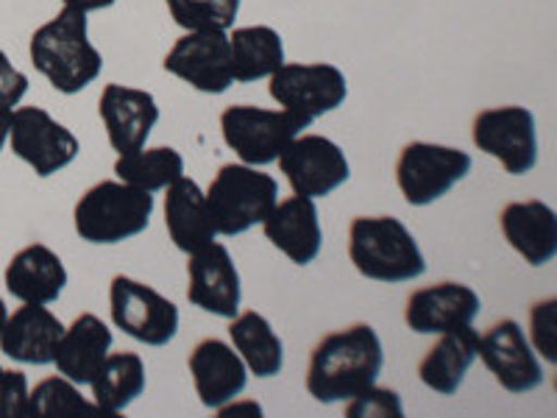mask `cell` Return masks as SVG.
I'll list each match as a JSON object with an SVG mask.
<instances>
[{"label": "cell", "mask_w": 557, "mask_h": 418, "mask_svg": "<svg viewBox=\"0 0 557 418\" xmlns=\"http://www.w3.org/2000/svg\"><path fill=\"white\" fill-rule=\"evenodd\" d=\"M385 366V348L371 323H351L315 343L307 366V393L321 405L355 399L374 385Z\"/></svg>", "instance_id": "1"}, {"label": "cell", "mask_w": 557, "mask_h": 418, "mask_svg": "<svg viewBox=\"0 0 557 418\" xmlns=\"http://www.w3.org/2000/svg\"><path fill=\"white\" fill-rule=\"evenodd\" d=\"M28 53L34 67L62 96L87 89L103 70L101 51L89 42L87 12L73 7H62L57 17L32 34Z\"/></svg>", "instance_id": "2"}, {"label": "cell", "mask_w": 557, "mask_h": 418, "mask_svg": "<svg viewBox=\"0 0 557 418\" xmlns=\"http://www.w3.org/2000/svg\"><path fill=\"white\" fill-rule=\"evenodd\" d=\"M348 260L371 282H412L426 260L410 229L393 216H357L348 226Z\"/></svg>", "instance_id": "3"}, {"label": "cell", "mask_w": 557, "mask_h": 418, "mask_svg": "<svg viewBox=\"0 0 557 418\" xmlns=\"http://www.w3.org/2000/svg\"><path fill=\"white\" fill-rule=\"evenodd\" d=\"M153 216V193L126 182L92 184L73 209V223L82 241L92 246H114L143 235Z\"/></svg>", "instance_id": "4"}, {"label": "cell", "mask_w": 557, "mask_h": 418, "mask_svg": "<svg viewBox=\"0 0 557 418\" xmlns=\"http://www.w3.org/2000/svg\"><path fill=\"white\" fill-rule=\"evenodd\" d=\"M203 196L218 235L237 237L265 221L273 204L278 201V184L271 173L257 171L253 165L228 162L221 165Z\"/></svg>", "instance_id": "5"}, {"label": "cell", "mask_w": 557, "mask_h": 418, "mask_svg": "<svg viewBox=\"0 0 557 418\" xmlns=\"http://www.w3.org/2000/svg\"><path fill=\"white\" fill-rule=\"evenodd\" d=\"M307 118L287 109H262L251 103H235L226 107L221 114V134L237 157L246 165L262 168L276 162L282 148L290 143L296 134L310 128Z\"/></svg>", "instance_id": "6"}, {"label": "cell", "mask_w": 557, "mask_h": 418, "mask_svg": "<svg viewBox=\"0 0 557 418\" xmlns=\"http://www.w3.org/2000/svg\"><path fill=\"white\" fill-rule=\"evenodd\" d=\"M471 153L437 143H407L396 159V184L410 207L441 201L457 182L471 173Z\"/></svg>", "instance_id": "7"}, {"label": "cell", "mask_w": 557, "mask_h": 418, "mask_svg": "<svg viewBox=\"0 0 557 418\" xmlns=\"http://www.w3.org/2000/svg\"><path fill=\"white\" fill-rule=\"evenodd\" d=\"M109 316L117 330L146 346H168L178 332V307L171 298L123 273L109 285Z\"/></svg>", "instance_id": "8"}, {"label": "cell", "mask_w": 557, "mask_h": 418, "mask_svg": "<svg viewBox=\"0 0 557 418\" xmlns=\"http://www.w3.org/2000/svg\"><path fill=\"white\" fill-rule=\"evenodd\" d=\"M9 143L12 153L23 159L39 179L64 171L76 162L82 143L67 126L51 118L42 107H14L9 118Z\"/></svg>", "instance_id": "9"}, {"label": "cell", "mask_w": 557, "mask_h": 418, "mask_svg": "<svg viewBox=\"0 0 557 418\" xmlns=\"http://www.w3.org/2000/svg\"><path fill=\"white\" fill-rule=\"evenodd\" d=\"M471 139L487 157L499 159L510 176H524L539 162V134L530 109L507 103L474 114Z\"/></svg>", "instance_id": "10"}, {"label": "cell", "mask_w": 557, "mask_h": 418, "mask_svg": "<svg viewBox=\"0 0 557 418\" xmlns=\"http://www.w3.org/2000/svg\"><path fill=\"white\" fill-rule=\"evenodd\" d=\"M268 93L273 101L287 112H296L307 121H315L321 114H330L346 101L348 84L343 70L335 64L326 62H312V64H282L273 70Z\"/></svg>", "instance_id": "11"}, {"label": "cell", "mask_w": 557, "mask_h": 418, "mask_svg": "<svg viewBox=\"0 0 557 418\" xmlns=\"http://www.w3.org/2000/svg\"><path fill=\"white\" fill-rule=\"evenodd\" d=\"M278 171L296 196L307 198L332 196L351 176L343 148L321 134H296L278 153Z\"/></svg>", "instance_id": "12"}, {"label": "cell", "mask_w": 557, "mask_h": 418, "mask_svg": "<svg viewBox=\"0 0 557 418\" xmlns=\"http://www.w3.org/2000/svg\"><path fill=\"white\" fill-rule=\"evenodd\" d=\"M162 67L207 96H223L235 84L226 32H187L173 42Z\"/></svg>", "instance_id": "13"}, {"label": "cell", "mask_w": 557, "mask_h": 418, "mask_svg": "<svg viewBox=\"0 0 557 418\" xmlns=\"http://www.w3.org/2000/svg\"><path fill=\"white\" fill-rule=\"evenodd\" d=\"M476 357L507 393H530L544 382V368L535 357V348L513 318H502L487 327L485 335H480Z\"/></svg>", "instance_id": "14"}, {"label": "cell", "mask_w": 557, "mask_h": 418, "mask_svg": "<svg viewBox=\"0 0 557 418\" xmlns=\"http://www.w3.org/2000/svg\"><path fill=\"white\" fill-rule=\"evenodd\" d=\"M187 298L212 316L235 318L240 312V273L223 243L212 241L187 254Z\"/></svg>", "instance_id": "15"}, {"label": "cell", "mask_w": 557, "mask_h": 418, "mask_svg": "<svg viewBox=\"0 0 557 418\" xmlns=\"http://www.w3.org/2000/svg\"><path fill=\"white\" fill-rule=\"evenodd\" d=\"M480 296L462 282H437L407 296L405 323L418 335H444L449 330L471 327L480 316Z\"/></svg>", "instance_id": "16"}, {"label": "cell", "mask_w": 557, "mask_h": 418, "mask_svg": "<svg viewBox=\"0 0 557 418\" xmlns=\"http://www.w3.org/2000/svg\"><path fill=\"white\" fill-rule=\"evenodd\" d=\"M98 114L107 128L109 146L117 153H132L146 148L151 128L159 121V107L146 89L107 84L98 101Z\"/></svg>", "instance_id": "17"}, {"label": "cell", "mask_w": 557, "mask_h": 418, "mask_svg": "<svg viewBox=\"0 0 557 418\" xmlns=\"http://www.w3.org/2000/svg\"><path fill=\"white\" fill-rule=\"evenodd\" d=\"M190 374L198 399L209 410H221L223 405L235 402L248 382V368L235 346L223 343L221 337H203L190 352Z\"/></svg>", "instance_id": "18"}, {"label": "cell", "mask_w": 557, "mask_h": 418, "mask_svg": "<svg viewBox=\"0 0 557 418\" xmlns=\"http://www.w3.org/2000/svg\"><path fill=\"white\" fill-rule=\"evenodd\" d=\"M262 232L296 266L315 262L323 246L315 198L290 196L285 201H276L262 221Z\"/></svg>", "instance_id": "19"}, {"label": "cell", "mask_w": 557, "mask_h": 418, "mask_svg": "<svg viewBox=\"0 0 557 418\" xmlns=\"http://www.w3.org/2000/svg\"><path fill=\"white\" fill-rule=\"evenodd\" d=\"M64 323L48 305H23L0 330V352L23 366H51Z\"/></svg>", "instance_id": "20"}, {"label": "cell", "mask_w": 557, "mask_h": 418, "mask_svg": "<svg viewBox=\"0 0 557 418\" xmlns=\"http://www.w3.org/2000/svg\"><path fill=\"white\" fill-rule=\"evenodd\" d=\"M3 282L23 305H53L67 287V268L53 248L32 243L9 260Z\"/></svg>", "instance_id": "21"}, {"label": "cell", "mask_w": 557, "mask_h": 418, "mask_svg": "<svg viewBox=\"0 0 557 418\" xmlns=\"http://www.w3.org/2000/svg\"><path fill=\"white\" fill-rule=\"evenodd\" d=\"M499 229L510 248L521 254L532 268H541L555 260L557 216L549 204L539 201V198L510 201L499 212Z\"/></svg>", "instance_id": "22"}, {"label": "cell", "mask_w": 557, "mask_h": 418, "mask_svg": "<svg viewBox=\"0 0 557 418\" xmlns=\"http://www.w3.org/2000/svg\"><path fill=\"white\" fill-rule=\"evenodd\" d=\"M109 352H112V330L92 312H82L73 318L70 327H64L53 366L59 374L82 388L92 382Z\"/></svg>", "instance_id": "23"}, {"label": "cell", "mask_w": 557, "mask_h": 418, "mask_svg": "<svg viewBox=\"0 0 557 418\" xmlns=\"http://www.w3.org/2000/svg\"><path fill=\"white\" fill-rule=\"evenodd\" d=\"M165 190V226L173 246L182 254H193L215 241L218 232L209 218L207 196L196 179L178 176Z\"/></svg>", "instance_id": "24"}, {"label": "cell", "mask_w": 557, "mask_h": 418, "mask_svg": "<svg viewBox=\"0 0 557 418\" xmlns=\"http://www.w3.org/2000/svg\"><path fill=\"white\" fill-rule=\"evenodd\" d=\"M476 348H480V335L471 327L444 332L441 341L426 352L424 360L418 362V380L441 396H455L469 368L474 366Z\"/></svg>", "instance_id": "25"}, {"label": "cell", "mask_w": 557, "mask_h": 418, "mask_svg": "<svg viewBox=\"0 0 557 418\" xmlns=\"http://www.w3.org/2000/svg\"><path fill=\"white\" fill-rule=\"evenodd\" d=\"M228 321H232L228 323L232 346L243 357L248 371L260 377V380H271V377L282 374V368H285V343L273 332L271 321L257 310L237 312Z\"/></svg>", "instance_id": "26"}, {"label": "cell", "mask_w": 557, "mask_h": 418, "mask_svg": "<svg viewBox=\"0 0 557 418\" xmlns=\"http://www.w3.org/2000/svg\"><path fill=\"white\" fill-rule=\"evenodd\" d=\"M228 53H232V78L237 84L260 82L285 64V45L271 26L235 28L228 34Z\"/></svg>", "instance_id": "27"}, {"label": "cell", "mask_w": 557, "mask_h": 418, "mask_svg": "<svg viewBox=\"0 0 557 418\" xmlns=\"http://www.w3.org/2000/svg\"><path fill=\"white\" fill-rule=\"evenodd\" d=\"M98 410L121 413L146 391V362L137 352H109L89 382Z\"/></svg>", "instance_id": "28"}, {"label": "cell", "mask_w": 557, "mask_h": 418, "mask_svg": "<svg viewBox=\"0 0 557 418\" xmlns=\"http://www.w3.org/2000/svg\"><path fill=\"white\" fill-rule=\"evenodd\" d=\"M114 173L121 182L134 184L139 190L159 193L184 176V157L171 146L139 148V151L121 153L114 162Z\"/></svg>", "instance_id": "29"}, {"label": "cell", "mask_w": 557, "mask_h": 418, "mask_svg": "<svg viewBox=\"0 0 557 418\" xmlns=\"http://www.w3.org/2000/svg\"><path fill=\"white\" fill-rule=\"evenodd\" d=\"M173 23L184 32H232L240 0H165Z\"/></svg>", "instance_id": "30"}, {"label": "cell", "mask_w": 557, "mask_h": 418, "mask_svg": "<svg viewBox=\"0 0 557 418\" xmlns=\"http://www.w3.org/2000/svg\"><path fill=\"white\" fill-rule=\"evenodd\" d=\"M89 402L84 399L76 382L67 377H48L37 382L28 399V416H62V413L87 410Z\"/></svg>", "instance_id": "31"}, {"label": "cell", "mask_w": 557, "mask_h": 418, "mask_svg": "<svg viewBox=\"0 0 557 418\" xmlns=\"http://www.w3.org/2000/svg\"><path fill=\"white\" fill-rule=\"evenodd\" d=\"M348 418H401L405 407H401V396L391 388H376V382L366 391H360L355 399L346 402Z\"/></svg>", "instance_id": "32"}, {"label": "cell", "mask_w": 557, "mask_h": 418, "mask_svg": "<svg viewBox=\"0 0 557 418\" xmlns=\"http://www.w3.org/2000/svg\"><path fill=\"white\" fill-rule=\"evenodd\" d=\"M557 302L555 296L544 298L539 305H532L530 310V346L546 357V362L555 366L557 362Z\"/></svg>", "instance_id": "33"}, {"label": "cell", "mask_w": 557, "mask_h": 418, "mask_svg": "<svg viewBox=\"0 0 557 418\" xmlns=\"http://www.w3.org/2000/svg\"><path fill=\"white\" fill-rule=\"evenodd\" d=\"M28 380L23 371L12 368L0 374V418H23L28 416Z\"/></svg>", "instance_id": "34"}, {"label": "cell", "mask_w": 557, "mask_h": 418, "mask_svg": "<svg viewBox=\"0 0 557 418\" xmlns=\"http://www.w3.org/2000/svg\"><path fill=\"white\" fill-rule=\"evenodd\" d=\"M28 93V76L12 64V59L0 51V107L14 109Z\"/></svg>", "instance_id": "35"}, {"label": "cell", "mask_w": 557, "mask_h": 418, "mask_svg": "<svg viewBox=\"0 0 557 418\" xmlns=\"http://www.w3.org/2000/svg\"><path fill=\"white\" fill-rule=\"evenodd\" d=\"M117 0H62V7L82 9V12H101V9L114 7Z\"/></svg>", "instance_id": "36"}, {"label": "cell", "mask_w": 557, "mask_h": 418, "mask_svg": "<svg viewBox=\"0 0 557 418\" xmlns=\"http://www.w3.org/2000/svg\"><path fill=\"white\" fill-rule=\"evenodd\" d=\"M9 118H12V109L0 107V151H3L9 143Z\"/></svg>", "instance_id": "37"}, {"label": "cell", "mask_w": 557, "mask_h": 418, "mask_svg": "<svg viewBox=\"0 0 557 418\" xmlns=\"http://www.w3.org/2000/svg\"><path fill=\"white\" fill-rule=\"evenodd\" d=\"M7 318H9L7 302H3V298H0V330H3V323H7Z\"/></svg>", "instance_id": "38"}, {"label": "cell", "mask_w": 557, "mask_h": 418, "mask_svg": "<svg viewBox=\"0 0 557 418\" xmlns=\"http://www.w3.org/2000/svg\"><path fill=\"white\" fill-rule=\"evenodd\" d=\"M0 374H3V368H0Z\"/></svg>", "instance_id": "39"}]
</instances>
